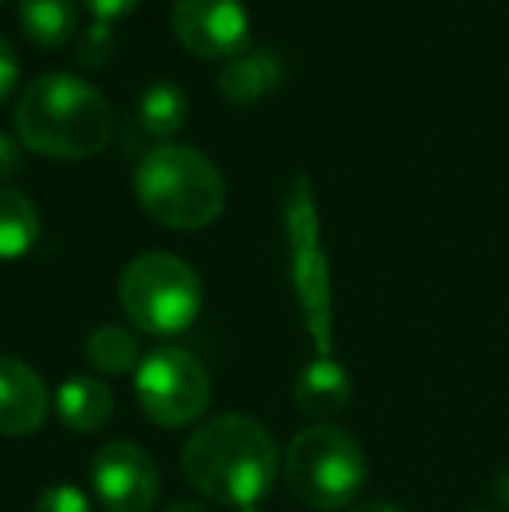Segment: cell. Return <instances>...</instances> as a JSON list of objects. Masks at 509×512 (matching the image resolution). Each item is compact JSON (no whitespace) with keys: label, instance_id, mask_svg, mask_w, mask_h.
I'll list each match as a JSON object with an SVG mask.
<instances>
[{"label":"cell","instance_id":"30bf717a","mask_svg":"<svg viewBox=\"0 0 509 512\" xmlns=\"http://www.w3.org/2000/svg\"><path fill=\"white\" fill-rule=\"evenodd\" d=\"M53 398L32 363L0 356V436H32L46 425Z\"/></svg>","mask_w":509,"mask_h":512},{"label":"cell","instance_id":"52a82bcc","mask_svg":"<svg viewBox=\"0 0 509 512\" xmlns=\"http://www.w3.org/2000/svg\"><path fill=\"white\" fill-rule=\"evenodd\" d=\"M133 391L136 405L157 429H182L210 408L213 380L196 352L182 345H161L140 359Z\"/></svg>","mask_w":509,"mask_h":512},{"label":"cell","instance_id":"d4e9b609","mask_svg":"<svg viewBox=\"0 0 509 512\" xmlns=\"http://www.w3.org/2000/svg\"><path fill=\"white\" fill-rule=\"evenodd\" d=\"M164 512H210V509L199 506V502H175V506H168Z\"/></svg>","mask_w":509,"mask_h":512},{"label":"cell","instance_id":"603a6c76","mask_svg":"<svg viewBox=\"0 0 509 512\" xmlns=\"http://www.w3.org/2000/svg\"><path fill=\"white\" fill-rule=\"evenodd\" d=\"M349 512H405L401 506H394V502H367V506H356Z\"/></svg>","mask_w":509,"mask_h":512},{"label":"cell","instance_id":"3957f363","mask_svg":"<svg viewBox=\"0 0 509 512\" xmlns=\"http://www.w3.org/2000/svg\"><path fill=\"white\" fill-rule=\"evenodd\" d=\"M133 196L154 223L189 234L220 220L227 206V182L203 150L161 143L136 161Z\"/></svg>","mask_w":509,"mask_h":512},{"label":"cell","instance_id":"7402d4cb","mask_svg":"<svg viewBox=\"0 0 509 512\" xmlns=\"http://www.w3.org/2000/svg\"><path fill=\"white\" fill-rule=\"evenodd\" d=\"M21 168H25V157H21L18 140H11V136L0 129V182H4V178H14Z\"/></svg>","mask_w":509,"mask_h":512},{"label":"cell","instance_id":"8fae6325","mask_svg":"<svg viewBox=\"0 0 509 512\" xmlns=\"http://www.w3.org/2000/svg\"><path fill=\"white\" fill-rule=\"evenodd\" d=\"M353 398V380H349L346 366L332 356H314L304 370L293 380V405L314 422H328V418L342 415Z\"/></svg>","mask_w":509,"mask_h":512},{"label":"cell","instance_id":"44dd1931","mask_svg":"<svg viewBox=\"0 0 509 512\" xmlns=\"http://www.w3.org/2000/svg\"><path fill=\"white\" fill-rule=\"evenodd\" d=\"M18 81H21V60L11 42L0 35V105L18 91Z\"/></svg>","mask_w":509,"mask_h":512},{"label":"cell","instance_id":"9a60e30c","mask_svg":"<svg viewBox=\"0 0 509 512\" xmlns=\"http://www.w3.org/2000/svg\"><path fill=\"white\" fill-rule=\"evenodd\" d=\"M185 119H189V98H185V91L171 81H161V84H150L140 95V102H136L133 133H140L143 140H157V147H161V143H168L185 126Z\"/></svg>","mask_w":509,"mask_h":512},{"label":"cell","instance_id":"e0dca14e","mask_svg":"<svg viewBox=\"0 0 509 512\" xmlns=\"http://www.w3.org/2000/svg\"><path fill=\"white\" fill-rule=\"evenodd\" d=\"M84 359L102 377H126L129 370L140 366V345H136L133 331L119 328V324H102L84 342Z\"/></svg>","mask_w":509,"mask_h":512},{"label":"cell","instance_id":"83f0119b","mask_svg":"<svg viewBox=\"0 0 509 512\" xmlns=\"http://www.w3.org/2000/svg\"><path fill=\"white\" fill-rule=\"evenodd\" d=\"M478 512H482V509H478Z\"/></svg>","mask_w":509,"mask_h":512},{"label":"cell","instance_id":"d6986e66","mask_svg":"<svg viewBox=\"0 0 509 512\" xmlns=\"http://www.w3.org/2000/svg\"><path fill=\"white\" fill-rule=\"evenodd\" d=\"M112 56V25L102 21H91L81 35V49H77V60L88 63V67H105Z\"/></svg>","mask_w":509,"mask_h":512},{"label":"cell","instance_id":"ffe728a7","mask_svg":"<svg viewBox=\"0 0 509 512\" xmlns=\"http://www.w3.org/2000/svg\"><path fill=\"white\" fill-rule=\"evenodd\" d=\"M143 0H81V7L102 25H116V21L129 18V14L140 7Z\"/></svg>","mask_w":509,"mask_h":512},{"label":"cell","instance_id":"cb8c5ba5","mask_svg":"<svg viewBox=\"0 0 509 512\" xmlns=\"http://www.w3.org/2000/svg\"><path fill=\"white\" fill-rule=\"evenodd\" d=\"M496 495H499V502H503V506L509 509V471L496 481Z\"/></svg>","mask_w":509,"mask_h":512},{"label":"cell","instance_id":"484cf974","mask_svg":"<svg viewBox=\"0 0 509 512\" xmlns=\"http://www.w3.org/2000/svg\"><path fill=\"white\" fill-rule=\"evenodd\" d=\"M238 512H262V509H258V506H248V509H238Z\"/></svg>","mask_w":509,"mask_h":512},{"label":"cell","instance_id":"ba28073f","mask_svg":"<svg viewBox=\"0 0 509 512\" xmlns=\"http://www.w3.org/2000/svg\"><path fill=\"white\" fill-rule=\"evenodd\" d=\"M171 25L199 60H234L252 42V18L241 0H175Z\"/></svg>","mask_w":509,"mask_h":512},{"label":"cell","instance_id":"9c48e42d","mask_svg":"<svg viewBox=\"0 0 509 512\" xmlns=\"http://www.w3.org/2000/svg\"><path fill=\"white\" fill-rule=\"evenodd\" d=\"M91 488L109 512H150L161 495V474L143 446L112 439L91 460Z\"/></svg>","mask_w":509,"mask_h":512},{"label":"cell","instance_id":"277c9868","mask_svg":"<svg viewBox=\"0 0 509 512\" xmlns=\"http://www.w3.org/2000/svg\"><path fill=\"white\" fill-rule=\"evenodd\" d=\"M283 478L297 502L314 512L349 509L367 488L370 464L363 446L339 425H307L283 453Z\"/></svg>","mask_w":509,"mask_h":512},{"label":"cell","instance_id":"5bb4252c","mask_svg":"<svg viewBox=\"0 0 509 512\" xmlns=\"http://www.w3.org/2000/svg\"><path fill=\"white\" fill-rule=\"evenodd\" d=\"M18 21L35 49H63L77 39V0H18Z\"/></svg>","mask_w":509,"mask_h":512},{"label":"cell","instance_id":"ac0fdd59","mask_svg":"<svg viewBox=\"0 0 509 512\" xmlns=\"http://www.w3.org/2000/svg\"><path fill=\"white\" fill-rule=\"evenodd\" d=\"M32 512H95L91 509V499L81 492L77 485H49L46 492L35 499Z\"/></svg>","mask_w":509,"mask_h":512},{"label":"cell","instance_id":"4fadbf2b","mask_svg":"<svg viewBox=\"0 0 509 512\" xmlns=\"http://www.w3.org/2000/svg\"><path fill=\"white\" fill-rule=\"evenodd\" d=\"M283 84V60L272 49H248L227 60L217 77V91L234 108H252Z\"/></svg>","mask_w":509,"mask_h":512},{"label":"cell","instance_id":"2e32d148","mask_svg":"<svg viewBox=\"0 0 509 512\" xmlns=\"http://www.w3.org/2000/svg\"><path fill=\"white\" fill-rule=\"evenodd\" d=\"M39 206L18 189H0V262L25 258L39 244Z\"/></svg>","mask_w":509,"mask_h":512},{"label":"cell","instance_id":"4316f807","mask_svg":"<svg viewBox=\"0 0 509 512\" xmlns=\"http://www.w3.org/2000/svg\"><path fill=\"white\" fill-rule=\"evenodd\" d=\"M0 4H7V0H0Z\"/></svg>","mask_w":509,"mask_h":512},{"label":"cell","instance_id":"7c38bea8","mask_svg":"<svg viewBox=\"0 0 509 512\" xmlns=\"http://www.w3.org/2000/svg\"><path fill=\"white\" fill-rule=\"evenodd\" d=\"M56 415L70 432H98L116 415V398L109 384L95 373H74L56 387Z\"/></svg>","mask_w":509,"mask_h":512},{"label":"cell","instance_id":"5b68a950","mask_svg":"<svg viewBox=\"0 0 509 512\" xmlns=\"http://www.w3.org/2000/svg\"><path fill=\"white\" fill-rule=\"evenodd\" d=\"M283 234L290 255V283L300 307L307 335L318 356H332L335 338V304H332V269H328L325 244H321V216L314 185L307 175H293L283 196Z\"/></svg>","mask_w":509,"mask_h":512},{"label":"cell","instance_id":"7a4b0ae2","mask_svg":"<svg viewBox=\"0 0 509 512\" xmlns=\"http://www.w3.org/2000/svg\"><path fill=\"white\" fill-rule=\"evenodd\" d=\"M14 133L25 150L49 161H88L109 147L116 119L95 84L56 70L25 84L14 105Z\"/></svg>","mask_w":509,"mask_h":512},{"label":"cell","instance_id":"6da1fadb","mask_svg":"<svg viewBox=\"0 0 509 512\" xmlns=\"http://www.w3.org/2000/svg\"><path fill=\"white\" fill-rule=\"evenodd\" d=\"M182 471L203 499L227 509H248L276 485L279 446L258 418L227 411L185 439Z\"/></svg>","mask_w":509,"mask_h":512},{"label":"cell","instance_id":"8992f818","mask_svg":"<svg viewBox=\"0 0 509 512\" xmlns=\"http://www.w3.org/2000/svg\"><path fill=\"white\" fill-rule=\"evenodd\" d=\"M119 304L136 331L157 338L182 335L203 310L196 269L168 251H147L119 272Z\"/></svg>","mask_w":509,"mask_h":512}]
</instances>
